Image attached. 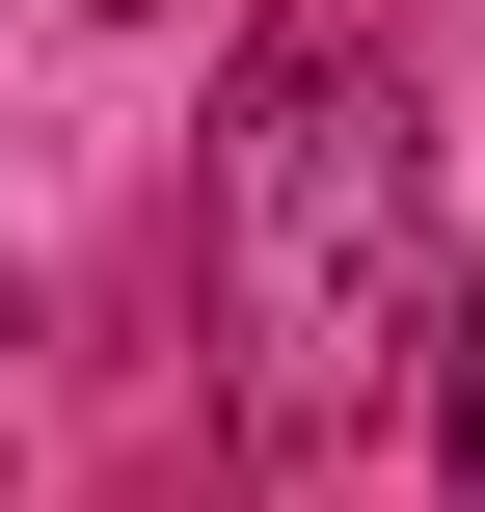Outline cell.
<instances>
[{"instance_id":"cell-1","label":"cell","mask_w":485,"mask_h":512,"mask_svg":"<svg viewBox=\"0 0 485 512\" xmlns=\"http://www.w3.org/2000/svg\"><path fill=\"white\" fill-rule=\"evenodd\" d=\"M432 297V108H405V27L378 0H297L270 81L216 108V351L270 432H324Z\"/></svg>"},{"instance_id":"cell-2","label":"cell","mask_w":485,"mask_h":512,"mask_svg":"<svg viewBox=\"0 0 485 512\" xmlns=\"http://www.w3.org/2000/svg\"><path fill=\"white\" fill-rule=\"evenodd\" d=\"M432 459H459V512H485V270H459V324H432Z\"/></svg>"},{"instance_id":"cell-3","label":"cell","mask_w":485,"mask_h":512,"mask_svg":"<svg viewBox=\"0 0 485 512\" xmlns=\"http://www.w3.org/2000/svg\"><path fill=\"white\" fill-rule=\"evenodd\" d=\"M108 27H162V0H108Z\"/></svg>"}]
</instances>
